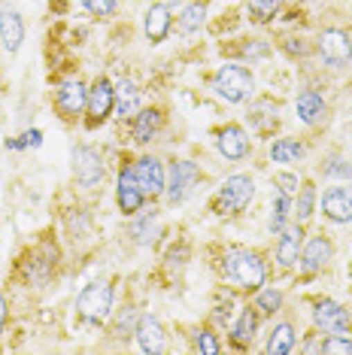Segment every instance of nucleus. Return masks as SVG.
I'll return each instance as SVG.
<instances>
[{"mask_svg":"<svg viewBox=\"0 0 352 355\" xmlns=\"http://www.w3.org/2000/svg\"><path fill=\"white\" fill-rule=\"evenodd\" d=\"M213 92L225 103H243L252 98L255 79L249 70L240 67V64H225V67H219V73L213 76Z\"/></svg>","mask_w":352,"mask_h":355,"instance_id":"nucleus-1","label":"nucleus"},{"mask_svg":"<svg viewBox=\"0 0 352 355\" xmlns=\"http://www.w3.org/2000/svg\"><path fill=\"white\" fill-rule=\"evenodd\" d=\"M225 277L237 282L240 288H246V292H255V288L264 286V264L249 249H234V252L225 255Z\"/></svg>","mask_w":352,"mask_h":355,"instance_id":"nucleus-2","label":"nucleus"},{"mask_svg":"<svg viewBox=\"0 0 352 355\" xmlns=\"http://www.w3.org/2000/svg\"><path fill=\"white\" fill-rule=\"evenodd\" d=\"M76 310L82 313L88 322H94V325L103 322L109 316V310H113V286H107V282H91V286H85L76 301Z\"/></svg>","mask_w":352,"mask_h":355,"instance_id":"nucleus-3","label":"nucleus"},{"mask_svg":"<svg viewBox=\"0 0 352 355\" xmlns=\"http://www.w3.org/2000/svg\"><path fill=\"white\" fill-rule=\"evenodd\" d=\"M255 195V182L249 176L237 173V176H228L219 189V207L225 213H240L243 207H249V200Z\"/></svg>","mask_w":352,"mask_h":355,"instance_id":"nucleus-4","label":"nucleus"},{"mask_svg":"<svg viewBox=\"0 0 352 355\" xmlns=\"http://www.w3.org/2000/svg\"><path fill=\"white\" fill-rule=\"evenodd\" d=\"M319 52H322V61L331 64V67H340V64H349L352 58V40L346 31L328 28L319 37Z\"/></svg>","mask_w":352,"mask_h":355,"instance_id":"nucleus-5","label":"nucleus"},{"mask_svg":"<svg viewBox=\"0 0 352 355\" xmlns=\"http://www.w3.org/2000/svg\"><path fill=\"white\" fill-rule=\"evenodd\" d=\"M55 107L64 119H79V112L88 107V88L79 79H67L55 92Z\"/></svg>","mask_w":352,"mask_h":355,"instance_id":"nucleus-6","label":"nucleus"},{"mask_svg":"<svg viewBox=\"0 0 352 355\" xmlns=\"http://www.w3.org/2000/svg\"><path fill=\"white\" fill-rule=\"evenodd\" d=\"M197 180H201L197 164H191V161H176L173 171H170V185H167V200H170V204H182L188 195V189Z\"/></svg>","mask_w":352,"mask_h":355,"instance_id":"nucleus-7","label":"nucleus"},{"mask_svg":"<svg viewBox=\"0 0 352 355\" xmlns=\"http://www.w3.org/2000/svg\"><path fill=\"white\" fill-rule=\"evenodd\" d=\"M313 319L325 334H349V313L337 301H319Z\"/></svg>","mask_w":352,"mask_h":355,"instance_id":"nucleus-8","label":"nucleus"},{"mask_svg":"<svg viewBox=\"0 0 352 355\" xmlns=\"http://www.w3.org/2000/svg\"><path fill=\"white\" fill-rule=\"evenodd\" d=\"M73 171H76V180L82 182L85 189H94V185L103 180V161L94 149L79 146L73 152Z\"/></svg>","mask_w":352,"mask_h":355,"instance_id":"nucleus-9","label":"nucleus"},{"mask_svg":"<svg viewBox=\"0 0 352 355\" xmlns=\"http://www.w3.org/2000/svg\"><path fill=\"white\" fill-rule=\"evenodd\" d=\"M116 107V88L109 79H98V83L91 85V92H88V116H91V122H103V119L113 112Z\"/></svg>","mask_w":352,"mask_h":355,"instance_id":"nucleus-10","label":"nucleus"},{"mask_svg":"<svg viewBox=\"0 0 352 355\" xmlns=\"http://www.w3.org/2000/svg\"><path fill=\"white\" fill-rule=\"evenodd\" d=\"M134 176H137V185L143 189V195H161L164 191V167L158 158H140L137 164L131 167Z\"/></svg>","mask_w":352,"mask_h":355,"instance_id":"nucleus-11","label":"nucleus"},{"mask_svg":"<svg viewBox=\"0 0 352 355\" xmlns=\"http://www.w3.org/2000/svg\"><path fill=\"white\" fill-rule=\"evenodd\" d=\"M322 213L331 222H337V225L352 222V191L340 189V185L337 189H328L322 195Z\"/></svg>","mask_w":352,"mask_h":355,"instance_id":"nucleus-12","label":"nucleus"},{"mask_svg":"<svg viewBox=\"0 0 352 355\" xmlns=\"http://www.w3.org/2000/svg\"><path fill=\"white\" fill-rule=\"evenodd\" d=\"M301 249H303V231L301 225H285L279 231V246H276V261L283 268H294L301 258Z\"/></svg>","mask_w":352,"mask_h":355,"instance_id":"nucleus-13","label":"nucleus"},{"mask_svg":"<svg viewBox=\"0 0 352 355\" xmlns=\"http://www.w3.org/2000/svg\"><path fill=\"white\" fill-rule=\"evenodd\" d=\"M118 207H122V213H137V209L143 207V200H146V195H143V189L137 185V176H134V171H125L118 173Z\"/></svg>","mask_w":352,"mask_h":355,"instance_id":"nucleus-14","label":"nucleus"},{"mask_svg":"<svg viewBox=\"0 0 352 355\" xmlns=\"http://www.w3.org/2000/svg\"><path fill=\"white\" fill-rule=\"evenodd\" d=\"M219 152L225 158L231 161H240V158H246V152H249V134L243 131L240 125H228L225 131H219Z\"/></svg>","mask_w":352,"mask_h":355,"instance_id":"nucleus-15","label":"nucleus"},{"mask_svg":"<svg viewBox=\"0 0 352 355\" xmlns=\"http://www.w3.org/2000/svg\"><path fill=\"white\" fill-rule=\"evenodd\" d=\"M0 43L6 52H19L25 43V21L15 10H3L0 15Z\"/></svg>","mask_w":352,"mask_h":355,"instance_id":"nucleus-16","label":"nucleus"},{"mask_svg":"<svg viewBox=\"0 0 352 355\" xmlns=\"http://www.w3.org/2000/svg\"><path fill=\"white\" fill-rule=\"evenodd\" d=\"M137 340H140V349L149 352V355H158L167 349V340H164V331L158 325V319L152 316H140L137 322Z\"/></svg>","mask_w":352,"mask_h":355,"instance_id":"nucleus-17","label":"nucleus"},{"mask_svg":"<svg viewBox=\"0 0 352 355\" xmlns=\"http://www.w3.org/2000/svg\"><path fill=\"white\" fill-rule=\"evenodd\" d=\"M331 255H334V246L328 243L325 237H313L307 246L301 249V264H303L307 273H316L319 268H325V264L331 261Z\"/></svg>","mask_w":352,"mask_h":355,"instance_id":"nucleus-18","label":"nucleus"},{"mask_svg":"<svg viewBox=\"0 0 352 355\" xmlns=\"http://www.w3.org/2000/svg\"><path fill=\"white\" fill-rule=\"evenodd\" d=\"M143 28H146V37L149 43H161L167 37V31H170V10H167L164 3H155L146 10V21H143Z\"/></svg>","mask_w":352,"mask_h":355,"instance_id":"nucleus-19","label":"nucleus"},{"mask_svg":"<svg viewBox=\"0 0 352 355\" xmlns=\"http://www.w3.org/2000/svg\"><path fill=\"white\" fill-rule=\"evenodd\" d=\"M294 107H298V116H301V122L303 125H319L325 119V101L319 98L316 92H301L298 94V101H294Z\"/></svg>","mask_w":352,"mask_h":355,"instance_id":"nucleus-20","label":"nucleus"},{"mask_svg":"<svg viewBox=\"0 0 352 355\" xmlns=\"http://www.w3.org/2000/svg\"><path fill=\"white\" fill-rule=\"evenodd\" d=\"M161 131V112L158 110H140L134 116V143H149L152 137Z\"/></svg>","mask_w":352,"mask_h":355,"instance_id":"nucleus-21","label":"nucleus"},{"mask_svg":"<svg viewBox=\"0 0 352 355\" xmlns=\"http://www.w3.org/2000/svg\"><path fill=\"white\" fill-rule=\"evenodd\" d=\"M116 110H118V116H137V110H140V92L127 79L116 85Z\"/></svg>","mask_w":352,"mask_h":355,"instance_id":"nucleus-22","label":"nucleus"},{"mask_svg":"<svg viewBox=\"0 0 352 355\" xmlns=\"http://www.w3.org/2000/svg\"><path fill=\"white\" fill-rule=\"evenodd\" d=\"M294 328L289 325V322H283V325H276L274 328V334H270V340H267V352L270 355H289L294 349Z\"/></svg>","mask_w":352,"mask_h":355,"instance_id":"nucleus-23","label":"nucleus"},{"mask_svg":"<svg viewBox=\"0 0 352 355\" xmlns=\"http://www.w3.org/2000/svg\"><path fill=\"white\" fill-rule=\"evenodd\" d=\"M303 155V146L298 140H276L274 146H270V158L276 161V164H292V161H298Z\"/></svg>","mask_w":352,"mask_h":355,"instance_id":"nucleus-24","label":"nucleus"},{"mask_svg":"<svg viewBox=\"0 0 352 355\" xmlns=\"http://www.w3.org/2000/svg\"><path fill=\"white\" fill-rule=\"evenodd\" d=\"M204 19H206V3L197 0V3L186 6V12H182V19H179V31L182 34H195V31L204 25Z\"/></svg>","mask_w":352,"mask_h":355,"instance_id":"nucleus-25","label":"nucleus"},{"mask_svg":"<svg viewBox=\"0 0 352 355\" xmlns=\"http://www.w3.org/2000/svg\"><path fill=\"white\" fill-rule=\"evenodd\" d=\"M255 328H258V316H255V310H243V316H240V322L234 325V340H240V343L252 340Z\"/></svg>","mask_w":352,"mask_h":355,"instance_id":"nucleus-26","label":"nucleus"},{"mask_svg":"<svg viewBox=\"0 0 352 355\" xmlns=\"http://www.w3.org/2000/svg\"><path fill=\"white\" fill-rule=\"evenodd\" d=\"M292 213V204H289V195H279L276 204H274V216H270V231L279 234L285 228V219H289Z\"/></svg>","mask_w":352,"mask_h":355,"instance_id":"nucleus-27","label":"nucleus"},{"mask_svg":"<svg viewBox=\"0 0 352 355\" xmlns=\"http://www.w3.org/2000/svg\"><path fill=\"white\" fill-rule=\"evenodd\" d=\"M158 231H161V225L152 219V216H146V219L137 222V225L131 228V234L137 237V243H152V240L158 237Z\"/></svg>","mask_w":352,"mask_h":355,"instance_id":"nucleus-28","label":"nucleus"},{"mask_svg":"<svg viewBox=\"0 0 352 355\" xmlns=\"http://www.w3.org/2000/svg\"><path fill=\"white\" fill-rule=\"evenodd\" d=\"M279 10V0H249V15L255 21H270Z\"/></svg>","mask_w":352,"mask_h":355,"instance_id":"nucleus-29","label":"nucleus"},{"mask_svg":"<svg viewBox=\"0 0 352 355\" xmlns=\"http://www.w3.org/2000/svg\"><path fill=\"white\" fill-rule=\"evenodd\" d=\"M313 200H316L313 185H303L301 198H298V207H294V216H298V222H303V219H310V216H313Z\"/></svg>","mask_w":352,"mask_h":355,"instance_id":"nucleus-30","label":"nucleus"},{"mask_svg":"<svg viewBox=\"0 0 352 355\" xmlns=\"http://www.w3.org/2000/svg\"><path fill=\"white\" fill-rule=\"evenodd\" d=\"M258 306L261 310H267V313H276L279 306H283V295H279L276 288H267V292L258 295Z\"/></svg>","mask_w":352,"mask_h":355,"instance_id":"nucleus-31","label":"nucleus"},{"mask_svg":"<svg viewBox=\"0 0 352 355\" xmlns=\"http://www.w3.org/2000/svg\"><path fill=\"white\" fill-rule=\"evenodd\" d=\"M322 352H352V340L346 334H331V340L322 343Z\"/></svg>","mask_w":352,"mask_h":355,"instance_id":"nucleus-32","label":"nucleus"},{"mask_svg":"<svg viewBox=\"0 0 352 355\" xmlns=\"http://www.w3.org/2000/svg\"><path fill=\"white\" fill-rule=\"evenodd\" d=\"M82 3H85V10L94 12V15H109L116 10L118 0H82Z\"/></svg>","mask_w":352,"mask_h":355,"instance_id":"nucleus-33","label":"nucleus"},{"mask_svg":"<svg viewBox=\"0 0 352 355\" xmlns=\"http://www.w3.org/2000/svg\"><path fill=\"white\" fill-rule=\"evenodd\" d=\"M274 180H276V185H279V189H283V195H298V176H294V173H276L274 176Z\"/></svg>","mask_w":352,"mask_h":355,"instance_id":"nucleus-34","label":"nucleus"},{"mask_svg":"<svg viewBox=\"0 0 352 355\" xmlns=\"http://www.w3.org/2000/svg\"><path fill=\"white\" fill-rule=\"evenodd\" d=\"M197 349L206 352V355H215V352H219V343H215V337H213V334L201 331V334H197Z\"/></svg>","mask_w":352,"mask_h":355,"instance_id":"nucleus-35","label":"nucleus"},{"mask_svg":"<svg viewBox=\"0 0 352 355\" xmlns=\"http://www.w3.org/2000/svg\"><path fill=\"white\" fill-rule=\"evenodd\" d=\"M328 176H352V167H346L343 161H331V164L325 167Z\"/></svg>","mask_w":352,"mask_h":355,"instance_id":"nucleus-36","label":"nucleus"},{"mask_svg":"<svg viewBox=\"0 0 352 355\" xmlns=\"http://www.w3.org/2000/svg\"><path fill=\"white\" fill-rule=\"evenodd\" d=\"M267 52V46H261V43H252V46H246V55H252V58H258V55Z\"/></svg>","mask_w":352,"mask_h":355,"instance_id":"nucleus-37","label":"nucleus"},{"mask_svg":"<svg viewBox=\"0 0 352 355\" xmlns=\"http://www.w3.org/2000/svg\"><path fill=\"white\" fill-rule=\"evenodd\" d=\"M39 131H30V134H25V143H21V146H39Z\"/></svg>","mask_w":352,"mask_h":355,"instance_id":"nucleus-38","label":"nucleus"},{"mask_svg":"<svg viewBox=\"0 0 352 355\" xmlns=\"http://www.w3.org/2000/svg\"><path fill=\"white\" fill-rule=\"evenodd\" d=\"M3 325H6V297L0 295V331H3Z\"/></svg>","mask_w":352,"mask_h":355,"instance_id":"nucleus-39","label":"nucleus"},{"mask_svg":"<svg viewBox=\"0 0 352 355\" xmlns=\"http://www.w3.org/2000/svg\"><path fill=\"white\" fill-rule=\"evenodd\" d=\"M176 3H179V0H176Z\"/></svg>","mask_w":352,"mask_h":355,"instance_id":"nucleus-40","label":"nucleus"}]
</instances>
